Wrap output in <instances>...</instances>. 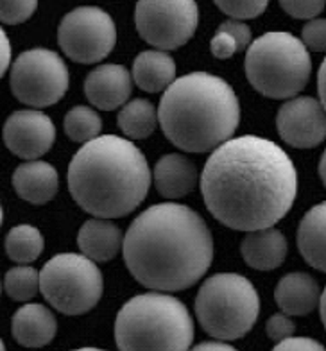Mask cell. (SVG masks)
<instances>
[{"mask_svg":"<svg viewBox=\"0 0 326 351\" xmlns=\"http://www.w3.org/2000/svg\"><path fill=\"white\" fill-rule=\"evenodd\" d=\"M319 176H321L323 185L326 186V151L323 153L321 160H319Z\"/></svg>","mask_w":326,"mask_h":351,"instance_id":"obj_39","label":"cell"},{"mask_svg":"<svg viewBox=\"0 0 326 351\" xmlns=\"http://www.w3.org/2000/svg\"><path fill=\"white\" fill-rule=\"evenodd\" d=\"M151 171L131 140L104 134L84 143L69 165L72 199L97 219L126 217L148 197Z\"/></svg>","mask_w":326,"mask_h":351,"instance_id":"obj_3","label":"cell"},{"mask_svg":"<svg viewBox=\"0 0 326 351\" xmlns=\"http://www.w3.org/2000/svg\"><path fill=\"white\" fill-rule=\"evenodd\" d=\"M152 180L156 190L167 199H179L190 194L198 185V169L183 154L170 153L154 165Z\"/></svg>","mask_w":326,"mask_h":351,"instance_id":"obj_18","label":"cell"},{"mask_svg":"<svg viewBox=\"0 0 326 351\" xmlns=\"http://www.w3.org/2000/svg\"><path fill=\"white\" fill-rule=\"evenodd\" d=\"M258 314V292L242 274H213L202 282L196 298V317L217 341L242 339L255 326Z\"/></svg>","mask_w":326,"mask_h":351,"instance_id":"obj_7","label":"cell"},{"mask_svg":"<svg viewBox=\"0 0 326 351\" xmlns=\"http://www.w3.org/2000/svg\"><path fill=\"white\" fill-rule=\"evenodd\" d=\"M102 291L101 269L84 254H56L40 271V292L65 315L90 312L101 301Z\"/></svg>","mask_w":326,"mask_h":351,"instance_id":"obj_8","label":"cell"},{"mask_svg":"<svg viewBox=\"0 0 326 351\" xmlns=\"http://www.w3.org/2000/svg\"><path fill=\"white\" fill-rule=\"evenodd\" d=\"M0 351H5V346H4V341L0 339Z\"/></svg>","mask_w":326,"mask_h":351,"instance_id":"obj_41","label":"cell"},{"mask_svg":"<svg viewBox=\"0 0 326 351\" xmlns=\"http://www.w3.org/2000/svg\"><path fill=\"white\" fill-rule=\"evenodd\" d=\"M11 65V43L5 31L0 27V79Z\"/></svg>","mask_w":326,"mask_h":351,"instance_id":"obj_35","label":"cell"},{"mask_svg":"<svg viewBox=\"0 0 326 351\" xmlns=\"http://www.w3.org/2000/svg\"><path fill=\"white\" fill-rule=\"evenodd\" d=\"M158 122L169 142L181 151H216L239 128V97L224 79L192 72L176 79L163 92Z\"/></svg>","mask_w":326,"mask_h":351,"instance_id":"obj_4","label":"cell"},{"mask_svg":"<svg viewBox=\"0 0 326 351\" xmlns=\"http://www.w3.org/2000/svg\"><path fill=\"white\" fill-rule=\"evenodd\" d=\"M321 291L310 274L290 273L275 289V300L285 315H307L319 306Z\"/></svg>","mask_w":326,"mask_h":351,"instance_id":"obj_20","label":"cell"},{"mask_svg":"<svg viewBox=\"0 0 326 351\" xmlns=\"http://www.w3.org/2000/svg\"><path fill=\"white\" fill-rule=\"evenodd\" d=\"M11 92L22 104L47 108L60 102L69 92L67 63L51 49H29L14 60L10 74Z\"/></svg>","mask_w":326,"mask_h":351,"instance_id":"obj_9","label":"cell"},{"mask_svg":"<svg viewBox=\"0 0 326 351\" xmlns=\"http://www.w3.org/2000/svg\"><path fill=\"white\" fill-rule=\"evenodd\" d=\"M266 332L267 337L271 339L272 342H281L287 341V339L294 337L296 332V324L289 319V315L285 314H275L267 319L266 324Z\"/></svg>","mask_w":326,"mask_h":351,"instance_id":"obj_31","label":"cell"},{"mask_svg":"<svg viewBox=\"0 0 326 351\" xmlns=\"http://www.w3.org/2000/svg\"><path fill=\"white\" fill-rule=\"evenodd\" d=\"M317 93H319V102L326 111V58L321 63L319 72H317Z\"/></svg>","mask_w":326,"mask_h":351,"instance_id":"obj_36","label":"cell"},{"mask_svg":"<svg viewBox=\"0 0 326 351\" xmlns=\"http://www.w3.org/2000/svg\"><path fill=\"white\" fill-rule=\"evenodd\" d=\"M280 5L281 10L290 14L292 19L310 22V20L316 19L317 14L323 13L326 2H323V0H317V2H312V0H281Z\"/></svg>","mask_w":326,"mask_h":351,"instance_id":"obj_29","label":"cell"},{"mask_svg":"<svg viewBox=\"0 0 326 351\" xmlns=\"http://www.w3.org/2000/svg\"><path fill=\"white\" fill-rule=\"evenodd\" d=\"M124 262L140 285L178 292L196 285L213 260V239L198 212L178 203L154 204L131 222Z\"/></svg>","mask_w":326,"mask_h":351,"instance_id":"obj_2","label":"cell"},{"mask_svg":"<svg viewBox=\"0 0 326 351\" xmlns=\"http://www.w3.org/2000/svg\"><path fill=\"white\" fill-rule=\"evenodd\" d=\"M2 138L14 156L34 162L54 145L56 125L43 111L20 110L11 113L5 121Z\"/></svg>","mask_w":326,"mask_h":351,"instance_id":"obj_13","label":"cell"},{"mask_svg":"<svg viewBox=\"0 0 326 351\" xmlns=\"http://www.w3.org/2000/svg\"><path fill=\"white\" fill-rule=\"evenodd\" d=\"M58 43L72 61L93 65L106 60L115 49V22L101 8L81 5L65 14L60 22Z\"/></svg>","mask_w":326,"mask_h":351,"instance_id":"obj_10","label":"cell"},{"mask_svg":"<svg viewBox=\"0 0 326 351\" xmlns=\"http://www.w3.org/2000/svg\"><path fill=\"white\" fill-rule=\"evenodd\" d=\"M13 186L16 194L31 204H47L56 197L60 176L51 163L25 162L13 172Z\"/></svg>","mask_w":326,"mask_h":351,"instance_id":"obj_16","label":"cell"},{"mask_svg":"<svg viewBox=\"0 0 326 351\" xmlns=\"http://www.w3.org/2000/svg\"><path fill=\"white\" fill-rule=\"evenodd\" d=\"M72 351H104V350H99V348H79V350H72Z\"/></svg>","mask_w":326,"mask_h":351,"instance_id":"obj_40","label":"cell"},{"mask_svg":"<svg viewBox=\"0 0 326 351\" xmlns=\"http://www.w3.org/2000/svg\"><path fill=\"white\" fill-rule=\"evenodd\" d=\"M298 250L308 265L326 273V201L312 206L299 222Z\"/></svg>","mask_w":326,"mask_h":351,"instance_id":"obj_21","label":"cell"},{"mask_svg":"<svg viewBox=\"0 0 326 351\" xmlns=\"http://www.w3.org/2000/svg\"><path fill=\"white\" fill-rule=\"evenodd\" d=\"M301 43L314 52H326V19H314L305 23Z\"/></svg>","mask_w":326,"mask_h":351,"instance_id":"obj_30","label":"cell"},{"mask_svg":"<svg viewBox=\"0 0 326 351\" xmlns=\"http://www.w3.org/2000/svg\"><path fill=\"white\" fill-rule=\"evenodd\" d=\"M219 29L226 31L228 34L233 36V40L239 43V49L244 51V49H248L249 43H251V29H249L248 23L244 22H237V20H226L219 25Z\"/></svg>","mask_w":326,"mask_h":351,"instance_id":"obj_33","label":"cell"},{"mask_svg":"<svg viewBox=\"0 0 326 351\" xmlns=\"http://www.w3.org/2000/svg\"><path fill=\"white\" fill-rule=\"evenodd\" d=\"M120 131L131 140H143L154 133L158 125V110L148 99H133L120 108L117 117Z\"/></svg>","mask_w":326,"mask_h":351,"instance_id":"obj_23","label":"cell"},{"mask_svg":"<svg viewBox=\"0 0 326 351\" xmlns=\"http://www.w3.org/2000/svg\"><path fill=\"white\" fill-rule=\"evenodd\" d=\"M210 51L211 54L216 56L217 60H228V58L237 54L240 49L239 43L235 42L231 34H228L226 31H222V29H217L210 42Z\"/></svg>","mask_w":326,"mask_h":351,"instance_id":"obj_32","label":"cell"},{"mask_svg":"<svg viewBox=\"0 0 326 351\" xmlns=\"http://www.w3.org/2000/svg\"><path fill=\"white\" fill-rule=\"evenodd\" d=\"M43 247H45V241H43L42 231L31 224H19L11 228L5 237V253L13 262L22 263V265L40 258Z\"/></svg>","mask_w":326,"mask_h":351,"instance_id":"obj_24","label":"cell"},{"mask_svg":"<svg viewBox=\"0 0 326 351\" xmlns=\"http://www.w3.org/2000/svg\"><path fill=\"white\" fill-rule=\"evenodd\" d=\"M138 34L158 51H174L189 43L199 23L192 0H140L135 8Z\"/></svg>","mask_w":326,"mask_h":351,"instance_id":"obj_11","label":"cell"},{"mask_svg":"<svg viewBox=\"0 0 326 351\" xmlns=\"http://www.w3.org/2000/svg\"><path fill=\"white\" fill-rule=\"evenodd\" d=\"M102 131L101 117L88 106H74L65 115V133L72 142L88 143L99 138Z\"/></svg>","mask_w":326,"mask_h":351,"instance_id":"obj_25","label":"cell"},{"mask_svg":"<svg viewBox=\"0 0 326 351\" xmlns=\"http://www.w3.org/2000/svg\"><path fill=\"white\" fill-rule=\"evenodd\" d=\"M246 77L269 99H294L308 84L312 60L301 40L283 31L257 38L246 51Z\"/></svg>","mask_w":326,"mask_h":351,"instance_id":"obj_6","label":"cell"},{"mask_svg":"<svg viewBox=\"0 0 326 351\" xmlns=\"http://www.w3.org/2000/svg\"><path fill=\"white\" fill-rule=\"evenodd\" d=\"M201 192L217 221L249 233L272 228L289 213L298 194V172L280 145L244 134L210 154Z\"/></svg>","mask_w":326,"mask_h":351,"instance_id":"obj_1","label":"cell"},{"mask_svg":"<svg viewBox=\"0 0 326 351\" xmlns=\"http://www.w3.org/2000/svg\"><path fill=\"white\" fill-rule=\"evenodd\" d=\"M11 332L14 341L25 348H43L58 332L54 314L42 303H29L14 312L11 319Z\"/></svg>","mask_w":326,"mask_h":351,"instance_id":"obj_15","label":"cell"},{"mask_svg":"<svg viewBox=\"0 0 326 351\" xmlns=\"http://www.w3.org/2000/svg\"><path fill=\"white\" fill-rule=\"evenodd\" d=\"M0 291H2V285H0Z\"/></svg>","mask_w":326,"mask_h":351,"instance_id":"obj_43","label":"cell"},{"mask_svg":"<svg viewBox=\"0 0 326 351\" xmlns=\"http://www.w3.org/2000/svg\"><path fill=\"white\" fill-rule=\"evenodd\" d=\"M133 90V77L129 70L115 63L99 65L86 75L84 93L92 106L113 111L124 106Z\"/></svg>","mask_w":326,"mask_h":351,"instance_id":"obj_14","label":"cell"},{"mask_svg":"<svg viewBox=\"0 0 326 351\" xmlns=\"http://www.w3.org/2000/svg\"><path fill=\"white\" fill-rule=\"evenodd\" d=\"M124 244V235L110 219H90L78 233L81 253L92 262H110L119 254Z\"/></svg>","mask_w":326,"mask_h":351,"instance_id":"obj_19","label":"cell"},{"mask_svg":"<svg viewBox=\"0 0 326 351\" xmlns=\"http://www.w3.org/2000/svg\"><path fill=\"white\" fill-rule=\"evenodd\" d=\"M2 217H4V213H2V206H0V226H2Z\"/></svg>","mask_w":326,"mask_h":351,"instance_id":"obj_42","label":"cell"},{"mask_svg":"<svg viewBox=\"0 0 326 351\" xmlns=\"http://www.w3.org/2000/svg\"><path fill=\"white\" fill-rule=\"evenodd\" d=\"M192 341L189 308L163 292L138 294L117 314L115 342L120 351H190Z\"/></svg>","mask_w":326,"mask_h":351,"instance_id":"obj_5","label":"cell"},{"mask_svg":"<svg viewBox=\"0 0 326 351\" xmlns=\"http://www.w3.org/2000/svg\"><path fill=\"white\" fill-rule=\"evenodd\" d=\"M216 5L237 22L257 19L267 10L266 0H217Z\"/></svg>","mask_w":326,"mask_h":351,"instance_id":"obj_27","label":"cell"},{"mask_svg":"<svg viewBox=\"0 0 326 351\" xmlns=\"http://www.w3.org/2000/svg\"><path fill=\"white\" fill-rule=\"evenodd\" d=\"M190 351H237L230 344H224L221 341H213V342H201L196 348H192Z\"/></svg>","mask_w":326,"mask_h":351,"instance_id":"obj_37","label":"cell"},{"mask_svg":"<svg viewBox=\"0 0 326 351\" xmlns=\"http://www.w3.org/2000/svg\"><path fill=\"white\" fill-rule=\"evenodd\" d=\"M5 294L14 301H29L40 291V273L31 265H16L5 273Z\"/></svg>","mask_w":326,"mask_h":351,"instance_id":"obj_26","label":"cell"},{"mask_svg":"<svg viewBox=\"0 0 326 351\" xmlns=\"http://www.w3.org/2000/svg\"><path fill=\"white\" fill-rule=\"evenodd\" d=\"M272 351H326L321 342L310 337H290L278 342Z\"/></svg>","mask_w":326,"mask_h":351,"instance_id":"obj_34","label":"cell"},{"mask_svg":"<svg viewBox=\"0 0 326 351\" xmlns=\"http://www.w3.org/2000/svg\"><path fill=\"white\" fill-rule=\"evenodd\" d=\"M131 77L143 92H163L176 81V63L163 51H143L135 58Z\"/></svg>","mask_w":326,"mask_h":351,"instance_id":"obj_22","label":"cell"},{"mask_svg":"<svg viewBox=\"0 0 326 351\" xmlns=\"http://www.w3.org/2000/svg\"><path fill=\"white\" fill-rule=\"evenodd\" d=\"M319 314H321V321L326 328V287L325 291H323L321 298H319Z\"/></svg>","mask_w":326,"mask_h":351,"instance_id":"obj_38","label":"cell"},{"mask_svg":"<svg viewBox=\"0 0 326 351\" xmlns=\"http://www.w3.org/2000/svg\"><path fill=\"white\" fill-rule=\"evenodd\" d=\"M240 253L251 269L272 271L280 267L287 256V239L275 226L249 231L240 244Z\"/></svg>","mask_w":326,"mask_h":351,"instance_id":"obj_17","label":"cell"},{"mask_svg":"<svg viewBox=\"0 0 326 351\" xmlns=\"http://www.w3.org/2000/svg\"><path fill=\"white\" fill-rule=\"evenodd\" d=\"M276 128L290 147H317L326 140V111L314 97L289 99L278 110Z\"/></svg>","mask_w":326,"mask_h":351,"instance_id":"obj_12","label":"cell"},{"mask_svg":"<svg viewBox=\"0 0 326 351\" xmlns=\"http://www.w3.org/2000/svg\"><path fill=\"white\" fill-rule=\"evenodd\" d=\"M38 8L36 0H16V2H0V22L8 25L23 23L34 14Z\"/></svg>","mask_w":326,"mask_h":351,"instance_id":"obj_28","label":"cell"}]
</instances>
